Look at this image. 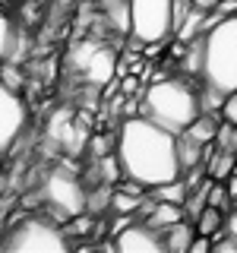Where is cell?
Segmentation results:
<instances>
[{
  "label": "cell",
  "mask_w": 237,
  "mask_h": 253,
  "mask_svg": "<svg viewBox=\"0 0 237 253\" xmlns=\"http://www.w3.org/2000/svg\"><path fill=\"white\" fill-rule=\"evenodd\" d=\"M174 136L177 133L146 121L142 114L126 117L120 124V130H117V146H114V158L120 165V177L136 180L146 190L180 177Z\"/></svg>",
  "instance_id": "6da1fadb"
},
{
  "label": "cell",
  "mask_w": 237,
  "mask_h": 253,
  "mask_svg": "<svg viewBox=\"0 0 237 253\" xmlns=\"http://www.w3.org/2000/svg\"><path fill=\"white\" fill-rule=\"evenodd\" d=\"M202 85L218 92L237 89V13L221 16L215 26L199 35V67H196Z\"/></svg>",
  "instance_id": "7a4b0ae2"
},
{
  "label": "cell",
  "mask_w": 237,
  "mask_h": 253,
  "mask_svg": "<svg viewBox=\"0 0 237 253\" xmlns=\"http://www.w3.org/2000/svg\"><path fill=\"white\" fill-rule=\"evenodd\" d=\"M139 114L146 117V121L171 130V133H180L196 114H199V98H196V89L187 79L164 76V79L149 83V89L142 92Z\"/></svg>",
  "instance_id": "3957f363"
},
{
  "label": "cell",
  "mask_w": 237,
  "mask_h": 253,
  "mask_svg": "<svg viewBox=\"0 0 237 253\" xmlns=\"http://www.w3.org/2000/svg\"><path fill=\"white\" fill-rule=\"evenodd\" d=\"M70 234L63 228V221H54L51 215H26L19 218L10 231L3 234L0 247L3 250H41V253H60L70 250Z\"/></svg>",
  "instance_id": "277c9868"
},
{
  "label": "cell",
  "mask_w": 237,
  "mask_h": 253,
  "mask_svg": "<svg viewBox=\"0 0 237 253\" xmlns=\"http://www.w3.org/2000/svg\"><path fill=\"white\" fill-rule=\"evenodd\" d=\"M126 13L139 44H164L174 35V0H126Z\"/></svg>",
  "instance_id": "5b68a950"
},
{
  "label": "cell",
  "mask_w": 237,
  "mask_h": 253,
  "mask_svg": "<svg viewBox=\"0 0 237 253\" xmlns=\"http://www.w3.org/2000/svg\"><path fill=\"white\" fill-rule=\"evenodd\" d=\"M41 200H44L47 215L54 221H67V218L79 215V212H85V190L76 174L67 168H54L44 177Z\"/></svg>",
  "instance_id": "8992f818"
},
{
  "label": "cell",
  "mask_w": 237,
  "mask_h": 253,
  "mask_svg": "<svg viewBox=\"0 0 237 253\" xmlns=\"http://www.w3.org/2000/svg\"><path fill=\"white\" fill-rule=\"evenodd\" d=\"M29 121V108L26 98L19 95V89H10L6 83H0V158L16 146V139L22 136Z\"/></svg>",
  "instance_id": "52a82bcc"
},
{
  "label": "cell",
  "mask_w": 237,
  "mask_h": 253,
  "mask_svg": "<svg viewBox=\"0 0 237 253\" xmlns=\"http://www.w3.org/2000/svg\"><path fill=\"white\" fill-rule=\"evenodd\" d=\"M114 250H120V253H158V250H164V241H161V231L152 228L149 221L130 218L114 234Z\"/></svg>",
  "instance_id": "ba28073f"
},
{
  "label": "cell",
  "mask_w": 237,
  "mask_h": 253,
  "mask_svg": "<svg viewBox=\"0 0 237 253\" xmlns=\"http://www.w3.org/2000/svg\"><path fill=\"white\" fill-rule=\"evenodd\" d=\"M76 60H79L82 76L95 85H105L108 79H114V73H117V54L111 51L108 44H82L79 54H76Z\"/></svg>",
  "instance_id": "9c48e42d"
},
{
  "label": "cell",
  "mask_w": 237,
  "mask_h": 253,
  "mask_svg": "<svg viewBox=\"0 0 237 253\" xmlns=\"http://www.w3.org/2000/svg\"><path fill=\"white\" fill-rule=\"evenodd\" d=\"M174 146H177V162H180V174L196 168V165H202V155H205V142L193 139L187 130H180L177 136H174Z\"/></svg>",
  "instance_id": "30bf717a"
},
{
  "label": "cell",
  "mask_w": 237,
  "mask_h": 253,
  "mask_svg": "<svg viewBox=\"0 0 237 253\" xmlns=\"http://www.w3.org/2000/svg\"><path fill=\"white\" fill-rule=\"evenodd\" d=\"M193 234H196V228L190 225L187 218H180V221H174V225L161 228V241H164V250L184 253V250L190 247V241H193Z\"/></svg>",
  "instance_id": "8fae6325"
},
{
  "label": "cell",
  "mask_w": 237,
  "mask_h": 253,
  "mask_svg": "<svg viewBox=\"0 0 237 253\" xmlns=\"http://www.w3.org/2000/svg\"><path fill=\"white\" fill-rule=\"evenodd\" d=\"M196 234H205V237H215L221 234V228H225V212L215 209V206H202L199 212H196Z\"/></svg>",
  "instance_id": "7c38bea8"
},
{
  "label": "cell",
  "mask_w": 237,
  "mask_h": 253,
  "mask_svg": "<svg viewBox=\"0 0 237 253\" xmlns=\"http://www.w3.org/2000/svg\"><path fill=\"white\" fill-rule=\"evenodd\" d=\"M139 203H142V196H133V193H126V190H111V215H133L136 218V209H139Z\"/></svg>",
  "instance_id": "4fadbf2b"
},
{
  "label": "cell",
  "mask_w": 237,
  "mask_h": 253,
  "mask_svg": "<svg viewBox=\"0 0 237 253\" xmlns=\"http://www.w3.org/2000/svg\"><path fill=\"white\" fill-rule=\"evenodd\" d=\"M13 44H16V29H13V19L6 16L3 6H0V63L10 57Z\"/></svg>",
  "instance_id": "5bb4252c"
},
{
  "label": "cell",
  "mask_w": 237,
  "mask_h": 253,
  "mask_svg": "<svg viewBox=\"0 0 237 253\" xmlns=\"http://www.w3.org/2000/svg\"><path fill=\"white\" fill-rule=\"evenodd\" d=\"M212 146L221 149V152L237 155V126H231V124L221 121V124H218V130H215V139H212Z\"/></svg>",
  "instance_id": "9a60e30c"
},
{
  "label": "cell",
  "mask_w": 237,
  "mask_h": 253,
  "mask_svg": "<svg viewBox=\"0 0 237 253\" xmlns=\"http://www.w3.org/2000/svg\"><path fill=\"white\" fill-rule=\"evenodd\" d=\"M205 206H215L221 212H228V206H234L231 193H228V187L221 184V180H212L209 184V190H205Z\"/></svg>",
  "instance_id": "2e32d148"
},
{
  "label": "cell",
  "mask_w": 237,
  "mask_h": 253,
  "mask_svg": "<svg viewBox=\"0 0 237 253\" xmlns=\"http://www.w3.org/2000/svg\"><path fill=\"white\" fill-rule=\"evenodd\" d=\"M218 117L225 124L237 126V89L234 92H225V98H221V108H218Z\"/></svg>",
  "instance_id": "e0dca14e"
},
{
  "label": "cell",
  "mask_w": 237,
  "mask_h": 253,
  "mask_svg": "<svg viewBox=\"0 0 237 253\" xmlns=\"http://www.w3.org/2000/svg\"><path fill=\"white\" fill-rule=\"evenodd\" d=\"M190 253H202V250H212V237L205 234H193V241H190Z\"/></svg>",
  "instance_id": "ac0fdd59"
},
{
  "label": "cell",
  "mask_w": 237,
  "mask_h": 253,
  "mask_svg": "<svg viewBox=\"0 0 237 253\" xmlns=\"http://www.w3.org/2000/svg\"><path fill=\"white\" fill-rule=\"evenodd\" d=\"M89 149H92V155H98V158H105V155H108V149H111V139H105V136H95Z\"/></svg>",
  "instance_id": "d6986e66"
},
{
  "label": "cell",
  "mask_w": 237,
  "mask_h": 253,
  "mask_svg": "<svg viewBox=\"0 0 237 253\" xmlns=\"http://www.w3.org/2000/svg\"><path fill=\"white\" fill-rule=\"evenodd\" d=\"M221 231H228L231 237H237V209L231 212V215H225V228H221Z\"/></svg>",
  "instance_id": "ffe728a7"
},
{
  "label": "cell",
  "mask_w": 237,
  "mask_h": 253,
  "mask_svg": "<svg viewBox=\"0 0 237 253\" xmlns=\"http://www.w3.org/2000/svg\"><path fill=\"white\" fill-rule=\"evenodd\" d=\"M234 209H237V196H234Z\"/></svg>",
  "instance_id": "44dd1931"
}]
</instances>
